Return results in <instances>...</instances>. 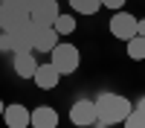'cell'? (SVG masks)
Segmentation results:
<instances>
[{"label": "cell", "mask_w": 145, "mask_h": 128, "mask_svg": "<svg viewBox=\"0 0 145 128\" xmlns=\"http://www.w3.org/2000/svg\"><path fill=\"white\" fill-rule=\"evenodd\" d=\"M70 9L78 15H96L102 9V0H70Z\"/></svg>", "instance_id": "obj_14"}, {"label": "cell", "mask_w": 145, "mask_h": 128, "mask_svg": "<svg viewBox=\"0 0 145 128\" xmlns=\"http://www.w3.org/2000/svg\"><path fill=\"white\" fill-rule=\"evenodd\" d=\"M137 108H139V111H145V96L139 99V105H137Z\"/></svg>", "instance_id": "obj_21"}, {"label": "cell", "mask_w": 145, "mask_h": 128, "mask_svg": "<svg viewBox=\"0 0 145 128\" xmlns=\"http://www.w3.org/2000/svg\"><path fill=\"white\" fill-rule=\"evenodd\" d=\"M0 53H15V47H12V35H9V32H0Z\"/></svg>", "instance_id": "obj_17"}, {"label": "cell", "mask_w": 145, "mask_h": 128, "mask_svg": "<svg viewBox=\"0 0 145 128\" xmlns=\"http://www.w3.org/2000/svg\"><path fill=\"white\" fill-rule=\"evenodd\" d=\"M3 108H6V105H3V99H0V116H3Z\"/></svg>", "instance_id": "obj_22"}, {"label": "cell", "mask_w": 145, "mask_h": 128, "mask_svg": "<svg viewBox=\"0 0 145 128\" xmlns=\"http://www.w3.org/2000/svg\"><path fill=\"white\" fill-rule=\"evenodd\" d=\"M137 35H142V38H145V18L137 20Z\"/></svg>", "instance_id": "obj_19"}, {"label": "cell", "mask_w": 145, "mask_h": 128, "mask_svg": "<svg viewBox=\"0 0 145 128\" xmlns=\"http://www.w3.org/2000/svg\"><path fill=\"white\" fill-rule=\"evenodd\" d=\"M128 58H134V61H145V38L142 35H134V38H128Z\"/></svg>", "instance_id": "obj_13"}, {"label": "cell", "mask_w": 145, "mask_h": 128, "mask_svg": "<svg viewBox=\"0 0 145 128\" xmlns=\"http://www.w3.org/2000/svg\"><path fill=\"white\" fill-rule=\"evenodd\" d=\"M3 122L9 128H29V111L23 105H6L3 108Z\"/></svg>", "instance_id": "obj_11"}, {"label": "cell", "mask_w": 145, "mask_h": 128, "mask_svg": "<svg viewBox=\"0 0 145 128\" xmlns=\"http://www.w3.org/2000/svg\"><path fill=\"white\" fill-rule=\"evenodd\" d=\"M32 81H35V87H41V90H52V87H58V81H61V73L52 67V61L50 64H38Z\"/></svg>", "instance_id": "obj_8"}, {"label": "cell", "mask_w": 145, "mask_h": 128, "mask_svg": "<svg viewBox=\"0 0 145 128\" xmlns=\"http://www.w3.org/2000/svg\"><path fill=\"white\" fill-rule=\"evenodd\" d=\"M18 3H20V6H23V9H26V12H29V9H32V6H35V3H38V0H18Z\"/></svg>", "instance_id": "obj_20"}, {"label": "cell", "mask_w": 145, "mask_h": 128, "mask_svg": "<svg viewBox=\"0 0 145 128\" xmlns=\"http://www.w3.org/2000/svg\"><path fill=\"white\" fill-rule=\"evenodd\" d=\"M15 73L20 79H32L35 76V70H38V61L32 58V53H15Z\"/></svg>", "instance_id": "obj_12"}, {"label": "cell", "mask_w": 145, "mask_h": 128, "mask_svg": "<svg viewBox=\"0 0 145 128\" xmlns=\"http://www.w3.org/2000/svg\"><path fill=\"white\" fill-rule=\"evenodd\" d=\"M58 15H61V9H58L55 0H38V3L29 9V20L41 23V26H52Z\"/></svg>", "instance_id": "obj_5"}, {"label": "cell", "mask_w": 145, "mask_h": 128, "mask_svg": "<svg viewBox=\"0 0 145 128\" xmlns=\"http://www.w3.org/2000/svg\"><path fill=\"white\" fill-rule=\"evenodd\" d=\"M110 32H113V38L119 41H128V38H134L137 35V18L131 15V12H113V18H110Z\"/></svg>", "instance_id": "obj_4"}, {"label": "cell", "mask_w": 145, "mask_h": 128, "mask_svg": "<svg viewBox=\"0 0 145 128\" xmlns=\"http://www.w3.org/2000/svg\"><path fill=\"white\" fill-rule=\"evenodd\" d=\"M52 67L58 70L61 76H70V73H76L78 64H81V53H78V47H72V44H61L58 41L52 47Z\"/></svg>", "instance_id": "obj_2"}, {"label": "cell", "mask_w": 145, "mask_h": 128, "mask_svg": "<svg viewBox=\"0 0 145 128\" xmlns=\"http://www.w3.org/2000/svg\"><path fill=\"white\" fill-rule=\"evenodd\" d=\"M70 119L76 122V125H81V128L99 122V119H96V102L93 99H76L72 108H70Z\"/></svg>", "instance_id": "obj_6"}, {"label": "cell", "mask_w": 145, "mask_h": 128, "mask_svg": "<svg viewBox=\"0 0 145 128\" xmlns=\"http://www.w3.org/2000/svg\"><path fill=\"white\" fill-rule=\"evenodd\" d=\"M125 3H128V0H102V9H113V12H119Z\"/></svg>", "instance_id": "obj_18"}, {"label": "cell", "mask_w": 145, "mask_h": 128, "mask_svg": "<svg viewBox=\"0 0 145 128\" xmlns=\"http://www.w3.org/2000/svg\"><path fill=\"white\" fill-rule=\"evenodd\" d=\"M125 128H145V111H139V108H134L128 116H125V122H122Z\"/></svg>", "instance_id": "obj_16"}, {"label": "cell", "mask_w": 145, "mask_h": 128, "mask_svg": "<svg viewBox=\"0 0 145 128\" xmlns=\"http://www.w3.org/2000/svg\"><path fill=\"white\" fill-rule=\"evenodd\" d=\"M12 47H15V53H32L35 50V44H32V20L29 23H23V26L18 29H12Z\"/></svg>", "instance_id": "obj_10"}, {"label": "cell", "mask_w": 145, "mask_h": 128, "mask_svg": "<svg viewBox=\"0 0 145 128\" xmlns=\"http://www.w3.org/2000/svg\"><path fill=\"white\" fill-rule=\"evenodd\" d=\"M52 26H55V32H58V35H72V32H76V18H72V15H64V12H61V15L55 18Z\"/></svg>", "instance_id": "obj_15"}, {"label": "cell", "mask_w": 145, "mask_h": 128, "mask_svg": "<svg viewBox=\"0 0 145 128\" xmlns=\"http://www.w3.org/2000/svg\"><path fill=\"white\" fill-rule=\"evenodd\" d=\"M96 102V119L99 125H116V122H125V116L134 111L131 99H125L122 93H102Z\"/></svg>", "instance_id": "obj_1"}, {"label": "cell", "mask_w": 145, "mask_h": 128, "mask_svg": "<svg viewBox=\"0 0 145 128\" xmlns=\"http://www.w3.org/2000/svg\"><path fill=\"white\" fill-rule=\"evenodd\" d=\"M29 128H58V111L46 105L29 111Z\"/></svg>", "instance_id": "obj_9"}, {"label": "cell", "mask_w": 145, "mask_h": 128, "mask_svg": "<svg viewBox=\"0 0 145 128\" xmlns=\"http://www.w3.org/2000/svg\"><path fill=\"white\" fill-rule=\"evenodd\" d=\"M23 23H29V12L18 0H0V29L12 32V29L23 26Z\"/></svg>", "instance_id": "obj_3"}, {"label": "cell", "mask_w": 145, "mask_h": 128, "mask_svg": "<svg viewBox=\"0 0 145 128\" xmlns=\"http://www.w3.org/2000/svg\"><path fill=\"white\" fill-rule=\"evenodd\" d=\"M32 44L38 53H52V47L58 44V32L55 26H41V23H32Z\"/></svg>", "instance_id": "obj_7"}]
</instances>
